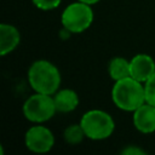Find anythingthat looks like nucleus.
<instances>
[{"mask_svg":"<svg viewBox=\"0 0 155 155\" xmlns=\"http://www.w3.org/2000/svg\"><path fill=\"white\" fill-rule=\"evenodd\" d=\"M27 79L34 92L53 94L61 88L62 75L56 64L47 59H36L28 68Z\"/></svg>","mask_w":155,"mask_h":155,"instance_id":"1","label":"nucleus"},{"mask_svg":"<svg viewBox=\"0 0 155 155\" xmlns=\"http://www.w3.org/2000/svg\"><path fill=\"white\" fill-rule=\"evenodd\" d=\"M110 96L114 105L117 109L133 113L138 107L145 103L144 84L133 79L132 76H127L125 79L114 81Z\"/></svg>","mask_w":155,"mask_h":155,"instance_id":"2","label":"nucleus"},{"mask_svg":"<svg viewBox=\"0 0 155 155\" xmlns=\"http://www.w3.org/2000/svg\"><path fill=\"white\" fill-rule=\"evenodd\" d=\"M79 122L84 128L86 138L91 140H104L115 131L113 116L102 109H90L85 111Z\"/></svg>","mask_w":155,"mask_h":155,"instance_id":"3","label":"nucleus"},{"mask_svg":"<svg viewBox=\"0 0 155 155\" xmlns=\"http://www.w3.org/2000/svg\"><path fill=\"white\" fill-rule=\"evenodd\" d=\"M94 18L92 6L79 0L69 4L61 13L62 28L67 29L71 34H80L86 31Z\"/></svg>","mask_w":155,"mask_h":155,"instance_id":"4","label":"nucleus"},{"mask_svg":"<svg viewBox=\"0 0 155 155\" xmlns=\"http://www.w3.org/2000/svg\"><path fill=\"white\" fill-rule=\"evenodd\" d=\"M22 113L25 120L31 124H45L57 113L52 94L34 92L22 105Z\"/></svg>","mask_w":155,"mask_h":155,"instance_id":"5","label":"nucleus"},{"mask_svg":"<svg viewBox=\"0 0 155 155\" xmlns=\"http://www.w3.org/2000/svg\"><path fill=\"white\" fill-rule=\"evenodd\" d=\"M24 145L31 153L46 154L54 145V134L44 124H33L24 133Z\"/></svg>","mask_w":155,"mask_h":155,"instance_id":"6","label":"nucleus"},{"mask_svg":"<svg viewBox=\"0 0 155 155\" xmlns=\"http://www.w3.org/2000/svg\"><path fill=\"white\" fill-rule=\"evenodd\" d=\"M155 73V61L148 53H137L130 59V75L140 81L145 82Z\"/></svg>","mask_w":155,"mask_h":155,"instance_id":"7","label":"nucleus"},{"mask_svg":"<svg viewBox=\"0 0 155 155\" xmlns=\"http://www.w3.org/2000/svg\"><path fill=\"white\" fill-rule=\"evenodd\" d=\"M132 124L143 134L155 132V107L148 102L143 103L132 113Z\"/></svg>","mask_w":155,"mask_h":155,"instance_id":"8","label":"nucleus"},{"mask_svg":"<svg viewBox=\"0 0 155 155\" xmlns=\"http://www.w3.org/2000/svg\"><path fill=\"white\" fill-rule=\"evenodd\" d=\"M19 42H21L19 30L10 23H1L0 24V54L4 57L13 52L18 47Z\"/></svg>","mask_w":155,"mask_h":155,"instance_id":"9","label":"nucleus"},{"mask_svg":"<svg viewBox=\"0 0 155 155\" xmlns=\"http://www.w3.org/2000/svg\"><path fill=\"white\" fill-rule=\"evenodd\" d=\"M52 96H53L57 113H62V114L71 113L78 108V105L80 103L79 94L73 88H68V87L59 88Z\"/></svg>","mask_w":155,"mask_h":155,"instance_id":"10","label":"nucleus"},{"mask_svg":"<svg viewBox=\"0 0 155 155\" xmlns=\"http://www.w3.org/2000/svg\"><path fill=\"white\" fill-rule=\"evenodd\" d=\"M107 69L113 81H117L127 76H131L130 75V59H126L125 57H121V56L113 57L109 61Z\"/></svg>","mask_w":155,"mask_h":155,"instance_id":"11","label":"nucleus"},{"mask_svg":"<svg viewBox=\"0 0 155 155\" xmlns=\"http://www.w3.org/2000/svg\"><path fill=\"white\" fill-rule=\"evenodd\" d=\"M85 138H86V134H85L84 128L80 125V122H78V124H70L63 131V139L69 145H78Z\"/></svg>","mask_w":155,"mask_h":155,"instance_id":"12","label":"nucleus"},{"mask_svg":"<svg viewBox=\"0 0 155 155\" xmlns=\"http://www.w3.org/2000/svg\"><path fill=\"white\" fill-rule=\"evenodd\" d=\"M145 88V102L155 107V73L144 82Z\"/></svg>","mask_w":155,"mask_h":155,"instance_id":"13","label":"nucleus"},{"mask_svg":"<svg viewBox=\"0 0 155 155\" xmlns=\"http://www.w3.org/2000/svg\"><path fill=\"white\" fill-rule=\"evenodd\" d=\"M31 2L41 11H52L61 5L62 0H31Z\"/></svg>","mask_w":155,"mask_h":155,"instance_id":"14","label":"nucleus"},{"mask_svg":"<svg viewBox=\"0 0 155 155\" xmlns=\"http://www.w3.org/2000/svg\"><path fill=\"white\" fill-rule=\"evenodd\" d=\"M121 154L122 155H145L147 154V150L143 149V148H140L139 145L130 144V145L125 147L121 150Z\"/></svg>","mask_w":155,"mask_h":155,"instance_id":"15","label":"nucleus"},{"mask_svg":"<svg viewBox=\"0 0 155 155\" xmlns=\"http://www.w3.org/2000/svg\"><path fill=\"white\" fill-rule=\"evenodd\" d=\"M79 1H81V2H85V4H88V5L93 6V5L98 4V2L101 1V0H79Z\"/></svg>","mask_w":155,"mask_h":155,"instance_id":"16","label":"nucleus"}]
</instances>
